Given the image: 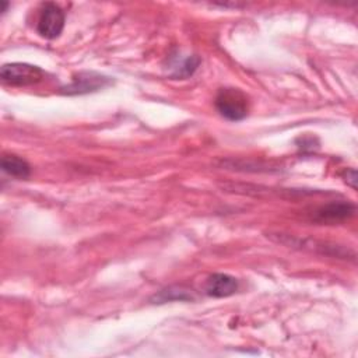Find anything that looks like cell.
I'll return each instance as SVG.
<instances>
[{"instance_id": "7a4b0ae2", "label": "cell", "mask_w": 358, "mask_h": 358, "mask_svg": "<svg viewBox=\"0 0 358 358\" xmlns=\"http://www.w3.org/2000/svg\"><path fill=\"white\" fill-rule=\"evenodd\" d=\"M0 78L10 85H32L43 78V71L34 64L28 63H7L0 70Z\"/></svg>"}, {"instance_id": "ba28073f", "label": "cell", "mask_w": 358, "mask_h": 358, "mask_svg": "<svg viewBox=\"0 0 358 358\" xmlns=\"http://www.w3.org/2000/svg\"><path fill=\"white\" fill-rule=\"evenodd\" d=\"M186 301V299H192V295L187 289L182 288V287H169L166 289H162L158 292V295H155L152 298V301H155L154 303H162V302H168V301Z\"/></svg>"}, {"instance_id": "9c48e42d", "label": "cell", "mask_w": 358, "mask_h": 358, "mask_svg": "<svg viewBox=\"0 0 358 358\" xmlns=\"http://www.w3.org/2000/svg\"><path fill=\"white\" fill-rule=\"evenodd\" d=\"M200 64V59L197 56H187L180 62V64H175L173 73L171 74L173 78H187L193 76Z\"/></svg>"}, {"instance_id": "6da1fadb", "label": "cell", "mask_w": 358, "mask_h": 358, "mask_svg": "<svg viewBox=\"0 0 358 358\" xmlns=\"http://www.w3.org/2000/svg\"><path fill=\"white\" fill-rule=\"evenodd\" d=\"M215 108L225 119L238 122L248 116L249 101L238 88H221L215 96Z\"/></svg>"}, {"instance_id": "5b68a950", "label": "cell", "mask_w": 358, "mask_h": 358, "mask_svg": "<svg viewBox=\"0 0 358 358\" xmlns=\"http://www.w3.org/2000/svg\"><path fill=\"white\" fill-rule=\"evenodd\" d=\"M355 206L350 201L338 200V201H330L313 211L312 220L317 224H338L348 218H351L355 214Z\"/></svg>"}, {"instance_id": "52a82bcc", "label": "cell", "mask_w": 358, "mask_h": 358, "mask_svg": "<svg viewBox=\"0 0 358 358\" xmlns=\"http://www.w3.org/2000/svg\"><path fill=\"white\" fill-rule=\"evenodd\" d=\"M0 165L4 173L17 179H27L31 175L29 164L24 158L14 154L3 155Z\"/></svg>"}, {"instance_id": "30bf717a", "label": "cell", "mask_w": 358, "mask_h": 358, "mask_svg": "<svg viewBox=\"0 0 358 358\" xmlns=\"http://www.w3.org/2000/svg\"><path fill=\"white\" fill-rule=\"evenodd\" d=\"M344 180L352 189H357V172L354 168H347L344 172Z\"/></svg>"}, {"instance_id": "8992f818", "label": "cell", "mask_w": 358, "mask_h": 358, "mask_svg": "<svg viewBox=\"0 0 358 358\" xmlns=\"http://www.w3.org/2000/svg\"><path fill=\"white\" fill-rule=\"evenodd\" d=\"M239 288V282L235 277L224 273H215L208 275L204 284V292L208 296L225 298L235 294Z\"/></svg>"}, {"instance_id": "277c9868", "label": "cell", "mask_w": 358, "mask_h": 358, "mask_svg": "<svg viewBox=\"0 0 358 358\" xmlns=\"http://www.w3.org/2000/svg\"><path fill=\"white\" fill-rule=\"evenodd\" d=\"M64 28V11L55 3H45L38 20V34L46 39L57 38Z\"/></svg>"}, {"instance_id": "3957f363", "label": "cell", "mask_w": 358, "mask_h": 358, "mask_svg": "<svg viewBox=\"0 0 358 358\" xmlns=\"http://www.w3.org/2000/svg\"><path fill=\"white\" fill-rule=\"evenodd\" d=\"M110 84V78L95 71H80L71 77V81L60 88L66 95H83L98 91Z\"/></svg>"}]
</instances>
